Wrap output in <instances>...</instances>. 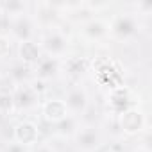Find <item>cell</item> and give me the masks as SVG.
I'll return each instance as SVG.
<instances>
[{
    "label": "cell",
    "mask_w": 152,
    "mask_h": 152,
    "mask_svg": "<svg viewBox=\"0 0 152 152\" xmlns=\"http://www.w3.org/2000/svg\"><path fill=\"white\" fill-rule=\"evenodd\" d=\"M141 29H143L141 16H138L136 13H131V11L118 13L109 22V38H113L115 41H120V43H127V41H132L134 38H138Z\"/></svg>",
    "instance_id": "cell-1"
},
{
    "label": "cell",
    "mask_w": 152,
    "mask_h": 152,
    "mask_svg": "<svg viewBox=\"0 0 152 152\" xmlns=\"http://www.w3.org/2000/svg\"><path fill=\"white\" fill-rule=\"evenodd\" d=\"M39 48H41L43 56L63 61V57H66L68 50H70V38L63 29L50 25L43 31V34L39 38Z\"/></svg>",
    "instance_id": "cell-2"
},
{
    "label": "cell",
    "mask_w": 152,
    "mask_h": 152,
    "mask_svg": "<svg viewBox=\"0 0 152 152\" xmlns=\"http://www.w3.org/2000/svg\"><path fill=\"white\" fill-rule=\"evenodd\" d=\"M72 140L79 152H97L104 145V131L97 124H81Z\"/></svg>",
    "instance_id": "cell-3"
},
{
    "label": "cell",
    "mask_w": 152,
    "mask_h": 152,
    "mask_svg": "<svg viewBox=\"0 0 152 152\" xmlns=\"http://www.w3.org/2000/svg\"><path fill=\"white\" fill-rule=\"evenodd\" d=\"M11 41L22 45V43H29V41H36L38 36V22L34 18V15H22L11 20L9 25V34Z\"/></svg>",
    "instance_id": "cell-4"
},
{
    "label": "cell",
    "mask_w": 152,
    "mask_h": 152,
    "mask_svg": "<svg viewBox=\"0 0 152 152\" xmlns=\"http://www.w3.org/2000/svg\"><path fill=\"white\" fill-rule=\"evenodd\" d=\"M63 102H64V106H66V109H68V113H70L72 116L81 118V116L86 113V109L90 107V95H88V90H86L83 84H73V86L68 88V91H66Z\"/></svg>",
    "instance_id": "cell-5"
},
{
    "label": "cell",
    "mask_w": 152,
    "mask_h": 152,
    "mask_svg": "<svg viewBox=\"0 0 152 152\" xmlns=\"http://www.w3.org/2000/svg\"><path fill=\"white\" fill-rule=\"evenodd\" d=\"M79 34L88 43H100L109 38V22H106L99 16H91L81 23Z\"/></svg>",
    "instance_id": "cell-6"
},
{
    "label": "cell",
    "mask_w": 152,
    "mask_h": 152,
    "mask_svg": "<svg viewBox=\"0 0 152 152\" xmlns=\"http://www.w3.org/2000/svg\"><path fill=\"white\" fill-rule=\"evenodd\" d=\"M61 70H63V61L48 57V56H41L39 61L32 66V75L43 83H48L59 77Z\"/></svg>",
    "instance_id": "cell-7"
},
{
    "label": "cell",
    "mask_w": 152,
    "mask_h": 152,
    "mask_svg": "<svg viewBox=\"0 0 152 152\" xmlns=\"http://www.w3.org/2000/svg\"><path fill=\"white\" fill-rule=\"evenodd\" d=\"M13 141L27 147L29 150L32 147H36L39 143V129L34 122L31 120H22L15 125V131H13Z\"/></svg>",
    "instance_id": "cell-8"
},
{
    "label": "cell",
    "mask_w": 152,
    "mask_h": 152,
    "mask_svg": "<svg viewBox=\"0 0 152 152\" xmlns=\"http://www.w3.org/2000/svg\"><path fill=\"white\" fill-rule=\"evenodd\" d=\"M38 100H39L38 88H34L31 84L15 86V90H13V106H15V111H29V109H32V107L38 106Z\"/></svg>",
    "instance_id": "cell-9"
},
{
    "label": "cell",
    "mask_w": 152,
    "mask_h": 152,
    "mask_svg": "<svg viewBox=\"0 0 152 152\" xmlns=\"http://www.w3.org/2000/svg\"><path fill=\"white\" fill-rule=\"evenodd\" d=\"M118 124H120V129L125 134L134 136V134H138V132H141L145 129L147 118L138 107H131V109H127V111L118 115Z\"/></svg>",
    "instance_id": "cell-10"
},
{
    "label": "cell",
    "mask_w": 152,
    "mask_h": 152,
    "mask_svg": "<svg viewBox=\"0 0 152 152\" xmlns=\"http://www.w3.org/2000/svg\"><path fill=\"white\" fill-rule=\"evenodd\" d=\"M41 115H43V118L47 122H50L54 125L59 124L61 120H64L66 116H70L63 99H48V100H45L41 104Z\"/></svg>",
    "instance_id": "cell-11"
},
{
    "label": "cell",
    "mask_w": 152,
    "mask_h": 152,
    "mask_svg": "<svg viewBox=\"0 0 152 152\" xmlns=\"http://www.w3.org/2000/svg\"><path fill=\"white\" fill-rule=\"evenodd\" d=\"M9 83L13 86H23V84H31V77H32V68L23 64L22 61H16L11 64L9 72H7Z\"/></svg>",
    "instance_id": "cell-12"
},
{
    "label": "cell",
    "mask_w": 152,
    "mask_h": 152,
    "mask_svg": "<svg viewBox=\"0 0 152 152\" xmlns=\"http://www.w3.org/2000/svg\"><path fill=\"white\" fill-rule=\"evenodd\" d=\"M41 56H43V52L39 48V43H36V41H29V43L18 45V57H20V61L23 64L31 66V68L39 61Z\"/></svg>",
    "instance_id": "cell-13"
},
{
    "label": "cell",
    "mask_w": 152,
    "mask_h": 152,
    "mask_svg": "<svg viewBox=\"0 0 152 152\" xmlns=\"http://www.w3.org/2000/svg\"><path fill=\"white\" fill-rule=\"evenodd\" d=\"M79 127H81V118L70 115V116H66L64 120H61L59 124H56L54 132H56V136L66 140V138H73V134L77 132Z\"/></svg>",
    "instance_id": "cell-14"
},
{
    "label": "cell",
    "mask_w": 152,
    "mask_h": 152,
    "mask_svg": "<svg viewBox=\"0 0 152 152\" xmlns=\"http://www.w3.org/2000/svg\"><path fill=\"white\" fill-rule=\"evenodd\" d=\"M0 13H4L11 20L22 15H29V4L25 2H2L0 4Z\"/></svg>",
    "instance_id": "cell-15"
},
{
    "label": "cell",
    "mask_w": 152,
    "mask_h": 152,
    "mask_svg": "<svg viewBox=\"0 0 152 152\" xmlns=\"http://www.w3.org/2000/svg\"><path fill=\"white\" fill-rule=\"evenodd\" d=\"M11 38L6 36V34H0V59H4V57H9L11 54Z\"/></svg>",
    "instance_id": "cell-16"
},
{
    "label": "cell",
    "mask_w": 152,
    "mask_h": 152,
    "mask_svg": "<svg viewBox=\"0 0 152 152\" xmlns=\"http://www.w3.org/2000/svg\"><path fill=\"white\" fill-rule=\"evenodd\" d=\"M9 25H11V18L6 16L4 13H0V34H9Z\"/></svg>",
    "instance_id": "cell-17"
},
{
    "label": "cell",
    "mask_w": 152,
    "mask_h": 152,
    "mask_svg": "<svg viewBox=\"0 0 152 152\" xmlns=\"http://www.w3.org/2000/svg\"><path fill=\"white\" fill-rule=\"evenodd\" d=\"M2 152H29V148L23 147V145H20V143H16V141H11V143H7L4 147Z\"/></svg>",
    "instance_id": "cell-18"
},
{
    "label": "cell",
    "mask_w": 152,
    "mask_h": 152,
    "mask_svg": "<svg viewBox=\"0 0 152 152\" xmlns=\"http://www.w3.org/2000/svg\"><path fill=\"white\" fill-rule=\"evenodd\" d=\"M29 152H57L50 143H38L36 147H32Z\"/></svg>",
    "instance_id": "cell-19"
},
{
    "label": "cell",
    "mask_w": 152,
    "mask_h": 152,
    "mask_svg": "<svg viewBox=\"0 0 152 152\" xmlns=\"http://www.w3.org/2000/svg\"><path fill=\"white\" fill-rule=\"evenodd\" d=\"M138 152H150V148H148V147H147V145H145V147H143V148H141V150H138Z\"/></svg>",
    "instance_id": "cell-20"
}]
</instances>
